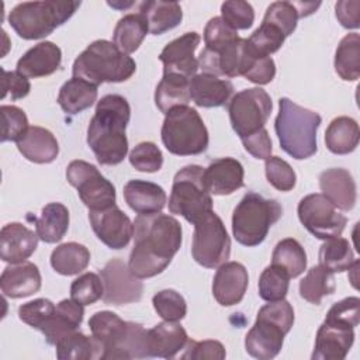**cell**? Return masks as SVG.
<instances>
[{"mask_svg":"<svg viewBox=\"0 0 360 360\" xmlns=\"http://www.w3.org/2000/svg\"><path fill=\"white\" fill-rule=\"evenodd\" d=\"M180 222L166 214L138 215L134 221V248L128 267L138 278L160 274L181 246Z\"/></svg>","mask_w":360,"mask_h":360,"instance_id":"1","label":"cell"},{"mask_svg":"<svg viewBox=\"0 0 360 360\" xmlns=\"http://www.w3.org/2000/svg\"><path fill=\"white\" fill-rule=\"evenodd\" d=\"M131 118V107L120 94H107L96 105L93 118L87 127V145L100 165L114 166L128 153L125 135Z\"/></svg>","mask_w":360,"mask_h":360,"instance_id":"2","label":"cell"},{"mask_svg":"<svg viewBox=\"0 0 360 360\" xmlns=\"http://www.w3.org/2000/svg\"><path fill=\"white\" fill-rule=\"evenodd\" d=\"M91 335L103 346V360L148 357V330L122 321L111 311H98L89 319Z\"/></svg>","mask_w":360,"mask_h":360,"instance_id":"3","label":"cell"},{"mask_svg":"<svg viewBox=\"0 0 360 360\" xmlns=\"http://www.w3.org/2000/svg\"><path fill=\"white\" fill-rule=\"evenodd\" d=\"M321 115L304 108L287 97L278 100V114L274 121L276 135L281 149L297 160L308 159L316 153V132Z\"/></svg>","mask_w":360,"mask_h":360,"instance_id":"4","label":"cell"},{"mask_svg":"<svg viewBox=\"0 0 360 360\" xmlns=\"http://www.w3.org/2000/svg\"><path fill=\"white\" fill-rule=\"evenodd\" d=\"M136 70L135 60L107 39L91 42L73 62V77L83 79L94 86L101 83H121Z\"/></svg>","mask_w":360,"mask_h":360,"instance_id":"5","label":"cell"},{"mask_svg":"<svg viewBox=\"0 0 360 360\" xmlns=\"http://www.w3.org/2000/svg\"><path fill=\"white\" fill-rule=\"evenodd\" d=\"M294 325V309L285 300L263 305L250 330L245 336L248 354L259 360L276 357L284 343L285 335Z\"/></svg>","mask_w":360,"mask_h":360,"instance_id":"6","label":"cell"},{"mask_svg":"<svg viewBox=\"0 0 360 360\" xmlns=\"http://www.w3.org/2000/svg\"><path fill=\"white\" fill-rule=\"evenodd\" d=\"M80 1H24L8 13V24L24 39H41L65 24Z\"/></svg>","mask_w":360,"mask_h":360,"instance_id":"7","label":"cell"},{"mask_svg":"<svg viewBox=\"0 0 360 360\" xmlns=\"http://www.w3.org/2000/svg\"><path fill=\"white\" fill-rule=\"evenodd\" d=\"M281 215L283 208L276 200L248 191L232 214L233 238L243 246H257Z\"/></svg>","mask_w":360,"mask_h":360,"instance_id":"8","label":"cell"},{"mask_svg":"<svg viewBox=\"0 0 360 360\" xmlns=\"http://www.w3.org/2000/svg\"><path fill=\"white\" fill-rule=\"evenodd\" d=\"M165 115L160 135L165 148L170 153L193 156L207 150L208 131L195 108L180 105Z\"/></svg>","mask_w":360,"mask_h":360,"instance_id":"9","label":"cell"},{"mask_svg":"<svg viewBox=\"0 0 360 360\" xmlns=\"http://www.w3.org/2000/svg\"><path fill=\"white\" fill-rule=\"evenodd\" d=\"M169 211L193 225L212 212V198L204 183V167L188 165L174 174Z\"/></svg>","mask_w":360,"mask_h":360,"instance_id":"10","label":"cell"},{"mask_svg":"<svg viewBox=\"0 0 360 360\" xmlns=\"http://www.w3.org/2000/svg\"><path fill=\"white\" fill-rule=\"evenodd\" d=\"M271 110V98L260 87L245 89L236 93L228 104L231 125L240 139L263 129Z\"/></svg>","mask_w":360,"mask_h":360,"instance_id":"11","label":"cell"},{"mask_svg":"<svg viewBox=\"0 0 360 360\" xmlns=\"http://www.w3.org/2000/svg\"><path fill=\"white\" fill-rule=\"evenodd\" d=\"M193 259L202 267L215 269L231 255V239L222 219L212 211L194 225Z\"/></svg>","mask_w":360,"mask_h":360,"instance_id":"12","label":"cell"},{"mask_svg":"<svg viewBox=\"0 0 360 360\" xmlns=\"http://www.w3.org/2000/svg\"><path fill=\"white\" fill-rule=\"evenodd\" d=\"M66 179L77 190L82 202L89 211L115 205V187L94 165L84 160H72L66 167Z\"/></svg>","mask_w":360,"mask_h":360,"instance_id":"13","label":"cell"},{"mask_svg":"<svg viewBox=\"0 0 360 360\" xmlns=\"http://www.w3.org/2000/svg\"><path fill=\"white\" fill-rule=\"evenodd\" d=\"M297 212L304 228L322 240L340 236L347 222L346 217L321 193L301 198Z\"/></svg>","mask_w":360,"mask_h":360,"instance_id":"14","label":"cell"},{"mask_svg":"<svg viewBox=\"0 0 360 360\" xmlns=\"http://www.w3.org/2000/svg\"><path fill=\"white\" fill-rule=\"evenodd\" d=\"M104 287L103 301L110 305H125L142 298L143 284L121 259H111L100 271Z\"/></svg>","mask_w":360,"mask_h":360,"instance_id":"15","label":"cell"},{"mask_svg":"<svg viewBox=\"0 0 360 360\" xmlns=\"http://www.w3.org/2000/svg\"><path fill=\"white\" fill-rule=\"evenodd\" d=\"M89 221L96 236L110 249L125 248L134 236V224L117 205L89 211Z\"/></svg>","mask_w":360,"mask_h":360,"instance_id":"16","label":"cell"},{"mask_svg":"<svg viewBox=\"0 0 360 360\" xmlns=\"http://www.w3.org/2000/svg\"><path fill=\"white\" fill-rule=\"evenodd\" d=\"M201 37L197 32H186L181 37L170 41L160 52L159 59L163 63V75H180L183 77L191 79L195 76L198 66V59L194 56Z\"/></svg>","mask_w":360,"mask_h":360,"instance_id":"17","label":"cell"},{"mask_svg":"<svg viewBox=\"0 0 360 360\" xmlns=\"http://www.w3.org/2000/svg\"><path fill=\"white\" fill-rule=\"evenodd\" d=\"M249 284L248 270L242 263L225 262L221 264L212 280V295L222 307L239 304Z\"/></svg>","mask_w":360,"mask_h":360,"instance_id":"18","label":"cell"},{"mask_svg":"<svg viewBox=\"0 0 360 360\" xmlns=\"http://www.w3.org/2000/svg\"><path fill=\"white\" fill-rule=\"evenodd\" d=\"M353 342V328L323 321L316 332L312 360H343Z\"/></svg>","mask_w":360,"mask_h":360,"instance_id":"19","label":"cell"},{"mask_svg":"<svg viewBox=\"0 0 360 360\" xmlns=\"http://www.w3.org/2000/svg\"><path fill=\"white\" fill-rule=\"evenodd\" d=\"M37 232L28 229L20 222H11L0 232V257L6 263L25 262L38 246Z\"/></svg>","mask_w":360,"mask_h":360,"instance_id":"20","label":"cell"},{"mask_svg":"<svg viewBox=\"0 0 360 360\" xmlns=\"http://www.w3.org/2000/svg\"><path fill=\"white\" fill-rule=\"evenodd\" d=\"M243 166L233 158H221L204 169V183L210 194L228 195L243 187Z\"/></svg>","mask_w":360,"mask_h":360,"instance_id":"21","label":"cell"},{"mask_svg":"<svg viewBox=\"0 0 360 360\" xmlns=\"http://www.w3.org/2000/svg\"><path fill=\"white\" fill-rule=\"evenodd\" d=\"M62 62V51L51 41H42L30 48L17 62V72L37 79L56 72Z\"/></svg>","mask_w":360,"mask_h":360,"instance_id":"22","label":"cell"},{"mask_svg":"<svg viewBox=\"0 0 360 360\" xmlns=\"http://www.w3.org/2000/svg\"><path fill=\"white\" fill-rule=\"evenodd\" d=\"M42 284L37 264L21 262L7 266L0 277V288L6 297L24 298L39 291Z\"/></svg>","mask_w":360,"mask_h":360,"instance_id":"23","label":"cell"},{"mask_svg":"<svg viewBox=\"0 0 360 360\" xmlns=\"http://www.w3.org/2000/svg\"><path fill=\"white\" fill-rule=\"evenodd\" d=\"M322 194L339 210L350 211L357 200V187L349 170L333 167L319 174Z\"/></svg>","mask_w":360,"mask_h":360,"instance_id":"24","label":"cell"},{"mask_svg":"<svg viewBox=\"0 0 360 360\" xmlns=\"http://www.w3.org/2000/svg\"><path fill=\"white\" fill-rule=\"evenodd\" d=\"M187 342V332L180 323L165 321L148 330V354L149 357L173 359L186 347Z\"/></svg>","mask_w":360,"mask_h":360,"instance_id":"25","label":"cell"},{"mask_svg":"<svg viewBox=\"0 0 360 360\" xmlns=\"http://www.w3.org/2000/svg\"><path fill=\"white\" fill-rule=\"evenodd\" d=\"M233 94V84L226 79L210 73H200L190 79V96L198 107L212 108L229 103Z\"/></svg>","mask_w":360,"mask_h":360,"instance_id":"26","label":"cell"},{"mask_svg":"<svg viewBox=\"0 0 360 360\" xmlns=\"http://www.w3.org/2000/svg\"><path fill=\"white\" fill-rule=\"evenodd\" d=\"M20 153L30 162L45 165L53 162L59 155V143L55 135L42 127H30L17 141Z\"/></svg>","mask_w":360,"mask_h":360,"instance_id":"27","label":"cell"},{"mask_svg":"<svg viewBox=\"0 0 360 360\" xmlns=\"http://www.w3.org/2000/svg\"><path fill=\"white\" fill-rule=\"evenodd\" d=\"M125 202L138 215L158 214L166 204V193L156 183L146 180H129L124 186Z\"/></svg>","mask_w":360,"mask_h":360,"instance_id":"28","label":"cell"},{"mask_svg":"<svg viewBox=\"0 0 360 360\" xmlns=\"http://www.w3.org/2000/svg\"><path fill=\"white\" fill-rule=\"evenodd\" d=\"M84 305L76 302L72 298L62 300L55 309L53 316L41 330L45 336V340L49 345H56L63 336L76 332L83 322Z\"/></svg>","mask_w":360,"mask_h":360,"instance_id":"29","label":"cell"},{"mask_svg":"<svg viewBox=\"0 0 360 360\" xmlns=\"http://www.w3.org/2000/svg\"><path fill=\"white\" fill-rule=\"evenodd\" d=\"M139 13L145 17L149 32L153 35H162L173 30L183 20V11L177 1H142L139 3Z\"/></svg>","mask_w":360,"mask_h":360,"instance_id":"30","label":"cell"},{"mask_svg":"<svg viewBox=\"0 0 360 360\" xmlns=\"http://www.w3.org/2000/svg\"><path fill=\"white\" fill-rule=\"evenodd\" d=\"M190 100V79L180 75L165 73L155 90L156 107L163 114H167L176 107L187 105Z\"/></svg>","mask_w":360,"mask_h":360,"instance_id":"31","label":"cell"},{"mask_svg":"<svg viewBox=\"0 0 360 360\" xmlns=\"http://www.w3.org/2000/svg\"><path fill=\"white\" fill-rule=\"evenodd\" d=\"M37 235L45 243L59 242L69 229V211L60 202L46 204L41 215L34 218Z\"/></svg>","mask_w":360,"mask_h":360,"instance_id":"32","label":"cell"},{"mask_svg":"<svg viewBox=\"0 0 360 360\" xmlns=\"http://www.w3.org/2000/svg\"><path fill=\"white\" fill-rule=\"evenodd\" d=\"M97 100V86L79 79L72 77L59 90L58 104L66 114H79L94 104Z\"/></svg>","mask_w":360,"mask_h":360,"instance_id":"33","label":"cell"},{"mask_svg":"<svg viewBox=\"0 0 360 360\" xmlns=\"http://www.w3.org/2000/svg\"><path fill=\"white\" fill-rule=\"evenodd\" d=\"M360 131L356 120L342 115L330 121L325 131L326 148L335 155H347L359 145Z\"/></svg>","mask_w":360,"mask_h":360,"instance_id":"34","label":"cell"},{"mask_svg":"<svg viewBox=\"0 0 360 360\" xmlns=\"http://www.w3.org/2000/svg\"><path fill=\"white\" fill-rule=\"evenodd\" d=\"M56 357L59 360H93L103 357V346L91 335L72 332L63 336L56 345Z\"/></svg>","mask_w":360,"mask_h":360,"instance_id":"35","label":"cell"},{"mask_svg":"<svg viewBox=\"0 0 360 360\" xmlns=\"http://www.w3.org/2000/svg\"><path fill=\"white\" fill-rule=\"evenodd\" d=\"M148 31L145 17L141 13H131L118 20L112 32V42L120 51L129 55L139 48Z\"/></svg>","mask_w":360,"mask_h":360,"instance_id":"36","label":"cell"},{"mask_svg":"<svg viewBox=\"0 0 360 360\" xmlns=\"http://www.w3.org/2000/svg\"><path fill=\"white\" fill-rule=\"evenodd\" d=\"M90 263L89 249L77 242L56 246L51 253L52 269L62 276H75L86 270Z\"/></svg>","mask_w":360,"mask_h":360,"instance_id":"37","label":"cell"},{"mask_svg":"<svg viewBox=\"0 0 360 360\" xmlns=\"http://www.w3.org/2000/svg\"><path fill=\"white\" fill-rule=\"evenodd\" d=\"M335 70L340 79L354 82L360 76V37L347 34L339 42L335 52Z\"/></svg>","mask_w":360,"mask_h":360,"instance_id":"38","label":"cell"},{"mask_svg":"<svg viewBox=\"0 0 360 360\" xmlns=\"http://www.w3.org/2000/svg\"><path fill=\"white\" fill-rule=\"evenodd\" d=\"M271 264L283 269L290 278H295L307 269V253L294 238L280 240L271 255Z\"/></svg>","mask_w":360,"mask_h":360,"instance_id":"39","label":"cell"},{"mask_svg":"<svg viewBox=\"0 0 360 360\" xmlns=\"http://www.w3.org/2000/svg\"><path fill=\"white\" fill-rule=\"evenodd\" d=\"M336 283L333 273L322 266H314L308 270L305 277L300 281V295L315 305H319L325 295L333 294Z\"/></svg>","mask_w":360,"mask_h":360,"instance_id":"40","label":"cell"},{"mask_svg":"<svg viewBox=\"0 0 360 360\" xmlns=\"http://www.w3.org/2000/svg\"><path fill=\"white\" fill-rule=\"evenodd\" d=\"M354 260V253L349 240L340 236L326 239L319 249V266L330 273L347 270Z\"/></svg>","mask_w":360,"mask_h":360,"instance_id":"41","label":"cell"},{"mask_svg":"<svg viewBox=\"0 0 360 360\" xmlns=\"http://www.w3.org/2000/svg\"><path fill=\"white\" fill-rule=\"evenodd\" d=\"M284 41L285 35L277 27L262 21L260 27L246 39V48L256 58H269L281 48Z\"/></svg>","mask_w":360,"mask_h":360,"instance_id":"42","label":"cell"},{"mask_svg":"<svg viewBox=\"0 0 360 360\" xmlns=\"http://www.w3.org/2000/svg\"><path fill=\"white\" fill-rule=\"evenodd\" d=\"M259 295L267 302L284 300L288 292L290 276L277 266H267L259 277Z\"/></svg>","mask_w":360,"mask_h":360,"instance_id":"43","label":"cell"},{"mask_svg":"<svg viewBox=\"0 0 360 360\" xmlns=\"http://www.w3.org/2000/svg\"><path fill=\"white\" fill-rule=\"evenodd\" d=\"M152 304L158 315L170 322L181 321L187 314V304L183 295L174 290H162L152 298Z\"/></svg>","mask_w":360,"mask_h":360,"instance_id":"44","label":"cell"},{"mask_svg":"<svg viewBox=\"0 0 360 360\" xmlns=\"http://www.w3.org/2000/svg\"><path fill=\"white\" fill-rule=\"evenodd\" d=\"M298 18L300 15L292 1H274L267 7L263 21L277 27L287 38L295 31Z\"/></svg>","mask_w":360,"mask_h":360,"instance_id":"45","label":"cell"},{"mask_svg":"<svg viewBox=\"0 0 360 360\" xmlns=\"http://www.w3.org/2000/svg\"><path fill=\"white\" fill-rule=\"evenodd\" d=\"M104 287L101 277L96 273H84L73 280L70 285V298L82 305H90L103 298Z\"/></svg>","mask_w":360,"mask_h":360,"instance_id":"46","label":"cell"},{"mask_svg":"<svg viewBox=\"0 0 360 360\" xmlns=\"http://www.w3.org/2000/svg\"><path fill=\"white\" fill-rule=\"evenodd\" d=\"M56 309V305L48 298H37L34 301L25 302L18 308V318L39 332L51 321Z\"/></svg>","mask_w":360,"mask_h":360,"instance_id":"47","label":"cell"},{"mask_svg":"<svg viewBox=\"0 0 360 360\" xmlns=\"http://www.w3.org/2000/svg\"><path fill=\"white\" fill-rule=\"evenodd\" d=\"M238 39V31L232 30L221 17L211 18L204 28L205 49L211 52H219Z\"/></svg>","mask_w":360,"mask_h":360,"instance_id":"48","label":"cell"},{"mask_svg":"<svg viewBox=\"0 0 360 360\" xmlns=\"http://www.w3.org/2000/svg\"><path fill=\"white\" fill-rule=\"evenodd\" d=\"M267 181L280 191H290L295 187L297 176L292 167L278 156H270L264 163Z\"/></svg>","mask_w":360,"mask_h":360,"instance_id":"49","label":"cell"},{"mask_svg":"<svg viewBox=\"0 0 360 360\" xmlns=\"http://www.w3.org/2000/svg\"><path fill=\"white\" fill-rule=\"evenodd\" d=\"M129 163L139 172L155 173L162 169L163 155L153 142H141L129 152Z\"/></svg>","mask_w":360,"mask_h":360,"instance_id":"50","label":"cell"},{"mask_svg":"<svg viewBox=\"0 0 360 360\" xmlns=\"http://www.w3.org/2000/svg\"><path fill=\"white\" fill-rule=\"evenodd\" d=\"M221 18L235 31L248 30L255 21V10L250 3L229 0L221 6Z\"/></svg>","mask_w":360,"mask_h":360,"instance_id":"51","label":"cell"},{"mask_svg":"<svg viewBox=\"0 0 360 360\" xmlns=\"http://www.w3.org/2000/svg\"><path fill=\"white\" fill-rule=\"evenodd\" d=\"M1 121H3V131H1V142L7 141H18L24 132L30 128L28 118L25 112L17 105H1Z\"/></svg>","mask_w":360,"mask_h":360,"instance_id":"52","label":"cell"},{"mask_svg":"<svg viewBox=\"0 0 360 360\" xmlns=\"http://www.w3.org/2000/svg\"><path fill=\"white\" fill-rule=\"evenodd\" d=\"M325 321L354 329L360 322V300L357 297H347L335 302L329 308Z\"/></svg>","mask_w":360,"mask_h":360,"instance_id":"53","label":"cell"},{"mask_svg":"<svg viewBox=\"0 0 360 360\" xmlns=\"http://www.w3.org/2000/svg\"><path fill=\"white\" fill-rule=\"evenodd\" d=\"M226 352L221 342L218 340H202L195 342L190 340L187 342L184 347V353L181 354V359H190V360H222L225 359Z\"/></svg>","mask_w":360,"mask_h":360,"instance_id":"54","label":"cell"},{"mask_svg":"<svg viewBox=\"0 0 360 360\" xmlns=\"http://www.w3.org/2000/svg\"><path fill=\"white\" fill-rule=\"evenodd\" d=\"M1 73H3L1 100H4L6 97H10L14 101V100H20V98H24L28 96V93L31 90L28 77L22 76L17 70L8 72L6 69H1Z\"/></svg>","mask_w":360,"mask_h":360,"instance_id":"55","label":"cell"},{"mask_svg":"<svg viewBox=\"0 0 360 360\" xmlns=\"http://www.w3.org/2000/svg\"><path fill=\"white\" fill-rule=\"evenodd\" d=\"M274 76H276V63L269 56V58H256L243 77L256 84H267L274 79Z\"/></svg>","mask_w":360,"mask_h":360,"instance_id":"56","label":"cell"},{"mask_svg":"<svg viewBox=\"0 0 360 360\" xmlns=\"http://www.w3.org/2000/svg\"><path fill=\"white\" fill-rule=\"evenodd\" d=\"M243 143V148L256 159H267L271 155V139L269 136V132L266 128L260 129L259 132L240 139Z\"/></svg>","mask_w":360,"mask_h":360,"instance_id":"57","label":"cell"},{"mask_svg":"<svg viewBox=\"0 0 360 360\" xmlns=\"http://www.w3.org/2000/svg\"><path fill=\"white\" fill-rule=\"evenodd\" d=\"M335 10H336V18L342 24V27L347 30H356L360 27V18H359L360 1L342 0L335 4Z\"/></svg>","mask_w":360,"mask_h":360,"instance_id":"58","label":"cell"},{"mask_svg":"<svg viewBox=\"0 0 360 360\" xmlns=\"http://www.w3.org/2000/svg\"><path fill=\"white\" fill-rule=\"evenodd\" d=\"M292 3L298 11L300 18L315 13V10L321 6V3H302V1H292Z\"/></svg>","mask_w":360,"mask_h":360,"instance_id":"59","label":"cell"}]
</instances>
